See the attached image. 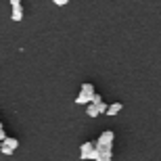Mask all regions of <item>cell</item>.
I'll list each match as a JSON object with an SVG mask.
<instances>
[{
  "label": "cell",
  "mask_w": 161,
  "mask_h": 161,
  "mask_svg": "<svg viewBox=\"0 0 161 161\" xmlns=\"http://www.w3.org/2000/svg\"><path fill=\"white\" fill-rule=\"evenodd\" d=\"M90 103H92V105H98V103H103V96L98 94V92H94V96H92V101H90Z\"/></svg>",
  "instance_id": "9c48e42d"
},
{
  "label": "cell",
  "mask_w": 161,
  "mask_h": 161,
  "mask_svg": "<svg viewBox=\"0 0 161 161\" xmlns=\"http://www.w3.org/2000/svg\"><path fill=\"white\" fill-rule=\"evenodd\" d=\"M8 2H11V8H13V6H19V4H21V0H8Z\"/></svg>",
  "instance_id": "4fadbf2b"
},
{
  "label": "cell",
  "mask_w": 161,
  "mask_h": 161,
  "mask_svg": "<svg viewBox=\"0 0 161 161\" xmlns=\"http://www.w3.org/2000/svg\"><path fill=\"white\" fill-rule=\"evenodd\" d=\"M6 138V132H4V124H2V119H0V142Z\"/></svg>",
  "instance_id": "30bf717a"
},
{
  "label": "cell",
  "mask_w": 161,
  "mask_h": 161,
  "mask_svg": "<svg viewBox=\"0 0 161 161\" xmlns=\"http://www.w3.org/2000/svg\"><path fill=\"white\" fill-rule=\"evenodd\" d=\"M96 107H98V113H105V111H107V103L103 101V103H98Z\"/></svg>",
  "instance_id": "8fae6325"
},
{
  "label": "cell",
  "mask_w": 161,
  "mask_h": 161,
  "mask_svg": "<svg viewBox=\"0 0 161 161\" xmlns=\"http://www.w3.org/2000/svg\"><path fill=\"white\" fill-rule=\"evenodd\" d=\"M113 144H103V147H96V157L94 161H111L113 159Z\"/></svg>",
  "instance_id": "277c9868"
},
{
  "label": "cell",
  "mask_w": 161,
  "mask_h": 161,
  "mask_svg": "<svg viewBox=\"0 0 161 161\" xmlns=\"http://www.w3.org/2000/svg\"><path fill=\"white\" fill-rule=\"evenodd\" d=\"M57 6H65V4H69V0H53Z\"/></svg>",
  "instance_id": "7c38bea8"
},
{
  "label": "cell",
  "mask_w": 161,
  "mask_h": 161,
  "mask_svg": "<svg viewBox=\"0 0 161 161\" xmlns=\"http://www.w3.org/2000/svg\"><path fill=\"white\" fill-rule=\"evenodd\" d=\"M113 140H115V134H113V130H105L101 134V136L94 140V144L96 147H103V144H113Z\"/></svg>",
  "instance_id": "5b68a950"
},
{
  "label": "cell",
  "mask_w": 161,
  "mask_h": 161,
  "mask_svg": "<svg viewBox=\"0 0 161 161\" xmlns=\"http://www.w3.org/2000/svg\"><path fill=\"white\" fill-rule=\"evenodd\" d=\"M11 19H13V21H21V19H23V6H21V4L11 8Z\"/></svg>",
  "instance_id": "52a82bcc"
},
{
  "label": "cell",
  "mask_w": 161,
  "mask_h": 161,
  "mask_svg": "<svg viewBox=\"0 0 161 161\" xmlns=\"http://www.w3.org/2000/svg\"><path fill=\"white\" fill-rule=\"evenodd\" d=\"M94 86L90 82H84L82 88H80V94L75 96V105H90V101H92V96H94Z\"/></svg>",
  "instance_id": "6da1fadb"
},
{
  "label": "cell",
  "mask_w": 161,
  "mask_h": 161,
  "mask_svg": "<svg viewBox=\"0 0 161 161\" xmlns=\"http://www.w3.org/2000/svg\"><path fill=\"white\" fill-rule=\"evenodd\" d=\"M86 113H88V117H96V115H101V113H98V107H96V105H92V103H90V105H86Z\"/></svg>",
  "instance_id": "ba28073f"
},
{
  "label": "cell",
  "mask_w": 161,
  "mask_h": 161,
  "mask_svg": "<svg viewBox=\"0 0 161 161\" xmlns=\"http://www.w3.org/2000/svg\"><path fill=\"white\" fill-rule=\"evenodd\" d=\"M17 147H19V140H17V138L6 136L4 140L0 142V153H2V155H13V153L17 151Z\"/></svg>",
  "instance_id": "7a4b0ae2"
},
{
  "label": "cell",
  "mask_w": 161,
  "mask_h": 161,
  "mask_svg": "<svg viewBox=\"0 0 161 161\" xmlns=\"http://www.w3.org/2000/svg\"><path fill=\"white\" fill-rule=\"evenodd\" d=\"M80 157H82L84 161H94L96 157V144L94 142H84L82 147H80Z\"/></svg>",
  "instance_id": "3957f363"
},
{
  "label": "cell",
  "mask_w": 161,
  "mask_h": 161,
  "mask_svg": "<svg viewBox=\"0 0 161 161\" xmlns=\"http://www.w3.org/2000/svg\"><path fill=\"white\" fill-rule=\"evenodd\" d=\"M121 109H124V105L121 103H111V105H107V111H105V115H119L121 113Z\"/></svg>",
  "instance_id": "8992f818"
}]
</instances>
